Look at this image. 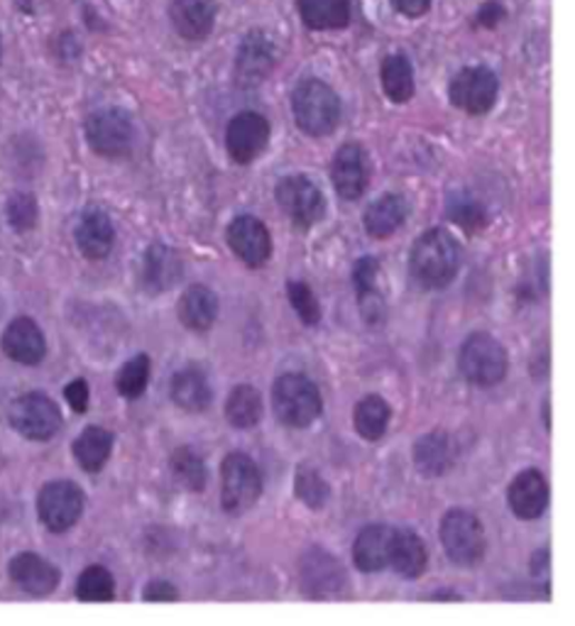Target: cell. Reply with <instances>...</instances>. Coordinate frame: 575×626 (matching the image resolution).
Instances as JSON below:
<instances>
[{"label": "cell", "instance_id": "13", "mask_svg": "<svg viewBox=\"0 0 575 626\" xmlns=\"http://www.w3.org/2000/svg\"><path fill=\"white\" fill-rule=\"evenodd\" d=\"M184 274V262L177 250L167 245H149L137 265V280L147 294H165L177 286Z\"/></svg>", "mask_w": 575, "mask_h": 626}, {"label": "cell", "instance_id": "25", "mask_svg": "<svg viewBox=\"0 0 575 626\" xmlns=\"http://www.w3.org/2000/svg\"><path fill=\"white\" fill-rule=\"evenodd\" d=\"M456 462V446L451 436L444 431H431L415 443V466L423 478H441Z\"/></svg>", "mask_w": 575, "mask_h": 626}, {"label": "cell", "instance_id": "21", "mask_svg": "<svg viewBox=\"0 0 575 626\" xmlns=\"http://www.w3.org/2000/svg\"><path fill=\"white\" fill-rule=\"evenodd\" d=\"M216 0H172L169 18L184 40H206L216 22Z\"/></svg>", "mask_w": 575, "mask_h": 626}, {"label": "cell", "instance_id": "20", "mask_svg": "<svg viewBox=\"0 0 575 626\" xmlns=\"http://www.w3.org/2000/svg\"><path fill=\"white\" fill-rule=\"evenodd\" d=\"M394 531L387 524L366 526L353 544V560L362 573H380L390 566V554L394 544Z\"/></svg>", "mask_w": 575, "mask_h": 626}, {"label": "cell", "instance_id": "33", "mask_svg": "<svg viewBox=\"0 0 575 626\" xmlns=\"http://www.w3.org/2000/svg\"><path fill=\"white\" fill-rule=\"evenodd\" d=\"M382 89L394 104H407L415 96V71L407 57L392 55L382 61Z\"/></svg>", "mask_w": 575, "mask_h": 626}, {"label": "cell", "instance_id": "15", "mask_svg": "<svg viewBox=\"0 0 575 626\" xmlns=\"http://www.w3.org/2000/svg\"><path fill=\"white\" fill-rule=\"evenodd\" d=\"M274 45L270 42V37L265 32H250L241 49H237L235 57V79L245 89H253V86L262 84L270 71L274 69Z\"/></svg>", "mask_w": 575, "mask_h": 626}, {"label": "cell", "instance_id": "17", "mask_svg": "<svg viewBox=\"0 0 575 626\" xmlns=\"http://www.w3.org/2000/svg\"><path fill=\"white\" fill-rule=\"evenodd\" d=\"M228 243L233 253L247 267H262L272 255V237L267 225L255 216H237L228 228Z\"/></svg>", "mask_w": 575, "mask_h": 626}, {"label": "cell", "instance_id": "28", "mask_svg": "<svg viewBox=\"0 0 575 626\" xmlns=\"http://www.w3.org/2000/svg\"><path fill=\"white\" fill-rule=\"evenodd\" d=\"M427 544L421 541V536L409 529H397L394 531V544L390 554V566L394 573L402 575L407 580H415L427 568Z\"/></svg>", "mask_w": 575, "mask_h": 626}, {"label": "cell", "instance_id": "19", "mask_svg": "<svg viewBox=\"0 0 575 626\" xmlns=\"http://www.w3.org/2000/svg\"><path fill=\"white\" fill-rule=\"evenodd\" d=\"M353 286L358 294V306L362 319L370 325H380L384 321V294H382V267L378 260L362 257L353 267Z\"/></svg>", "mask_w": 575, "mask_h": 626}, {"label": "cell", "instance_id": "39", "mask_svg": "<svg viewBox=\"0 0 575 626\" xmlns=\"http://www.w3.org/2000/svg\"><path fill=\"white\" fill-rule=\"evenodd\" d=\"M149 380V358L147 355H135L133 360L125 362V365L116 374V387L118 394L125 399H137L143 397L147 390Z\"/></svg>", "mask_w": 575, "mask_h": 626}, {"label": "cell", "instance_id": "8", "mask_svg": "<svg viewBox=\"0 0 575 626\" xmlns=\"http://www.w3.org/2000/svg\"><path fill=\"white\" fill-rule=\"evenodd\" d=\"M274 198H277L284 216L299 228H311V225L327 216V198H323L319 186L302 177V174L284 177L274 186Z\"/></svg>", "mask_w": 575, "mask_h": 626}, {"label": "cell", "instance_id": "36", "mask_svg": "<svg viewBox=\"0 0 575 626\" xmlns=\"http://www.w3.org/2000/svg\"><path fill=\"white\" fill-rule=\"evenodd\" d=\"M172 475L184 490L189 492H204L206 487V462L196 453L194 448L184 446L177 448L172 456Z\"/></svg>", "mask_w": 575, "mask_h": 626}, {"label": "cell", "instance_id": "40", "mask_svg": "<svg viewBox=\"0 0 575 626\" xmlns=\"http://www.w3.org/2000/svg\"><path fill=\"white\" fill-rule=\"evenodd\" d=\"M286 294H290V304L296 311V316L306 325H316L321 321V304L309 284L290 282L286 284Z\"/></svg>", "mask_w": 575, "mask_h": 626}, {"label": "cell", "instance_id": "27", "mask_svg": "<svg viewBox=\"0 0 575 626\" xmlns=\"http://www.w3.org/2000/svg\"><path fill=\"white\" fill-rule=\"evenodd\" d=\"M179 321L194 333H206L218 316V299L208 286L194 284L186 290L177 304Z\"/></svg>", "mask_w": 575, "mask_h": 626}, {"label": "cell", "instance_id": "12", "mask_svg": "<svg viewBox=\"0 0 575 626\" xmlns=\"http://www.w3.org/2000/svg\"><path fill=\"white\" fill-rule=\"evenodd\" d=\"M270 143V123L260 116V113L245 110L228 123L226 130V145L228 155L237 165H250L255 162Z\"/></svg>", "mask_w": 575, "mask_h": 626}, {"label": "cell", "instance_id": "34", "mask_svg": "<svg viewBox=\"0 0 575 626\" xmlns=\"http://www.w3.org/2000/svg\"><path fill=\"white\" fill-rule=\"evenodd\" d=\"M226 417L235 429H253L262 419V399L255 387L241 384L231 392L226 402Z\"/></svg>", "mask_w": 575, "mask_h": 626}, {"label": "cell", "instance_id": "32", "mask_svg": "<svg viewBox=\"0 0 575 626\" xmlns=\"http://www.w3.org/2000/svg\"><path fill=\"white\" fill-rule=\"evenodd\" d=\"M392 409L384 402L382 397L370 394L366 399H360L353 414V423L358 436L366 438V441H380L387 431V423H390Z\"/></svg>", "mask_w": 575, "mask_h": 626}, {"label": "cell", "instance_id": "46", "mask_svg": "<svg viewBox=\"0 0 575 626\" xmlns=\"http://www.w3.org/2000/svg\"><path fill=\"white\" fill-rule=\"evenodd\" d=\"M532 575L536 580H542L544 585H548V578H552V566H548V548H542L539 554L532 556Z\"/></svg>", "mask_w": 575, "mask_h": 626}, {"label": "cell", "instance_id": "37", "mask_svg": "<svg viewBox=\"0 0 575 626\" xmlns=\"http://www.w3.org/2000/svg\"><path fill=\"white\" fill-rule=\"evenodd\" d=\"M77 597L81 603H110L116 597V583L104 566H91L79 575Z\"/></svg>", "mask_w": 575, "mask_h": 626}, {"label": "cell", "instance_id": "2", "mask_svg": "<svg viewBox=\"0 0 575 626\" xmlns=\"http://www.w3.org/2000/svg\"><path fill=\"white\" fill-rule=\"evenodd\" d=\"M294 120L311 137H323L339 128L341 101L329 84L306 79L296 86L292 96Z\"/></svg>", "mask_w": 575, "mask_h": 626}, {"label": "cell", "instance_id": "38", "mask_svg": "<svg viewBox=\"0 0 575 626\" xmlns=\"http://www.w3.org/2000/svg\"><path fill=\"white\" fill-rule=\"evenodd\" d=\"M446 213H448V218L458 223L460 228H466V231H480L487 223V211L472 194H462V192L454 194L451 198H448Z\"/></svg>", "mask_w": 575, "mask_h": 626}, {"label": "cell", "instance_id": "10", "mask_svg": "<svg viewBox=\"0 0 575 626\" xmlns=\"http://www.w3.org/2000/svg\"><path fill=\"white\" fill-rule=\"evenodd\" d=\"M37 511H40V521L49 531L65 534L81 517L84 492L69 480L49 482L37 497Z\"/></svg>", "mask_w": 575, "mask_h": 626}, {"label": "cell", "instance_id": "48", "mask_svg": "<svg viewBox=\"0 0 575 626\" xmlns=\"http://www.w3.org/2000/svg\"><path fill=\"white\" fill-rule=\"evenodd\" d=\"M0 59H3V42H0Z\"/></svg>", "mask_w": 575, "mask_h": 626}, {"label": "cell", "instance_id": "3", "mask_svg": "<svg viewBox=\"0 0 575 626\" xmlns=\"http://www.w3.org/2000/svg\"><path fill=\"white\" fill-rule=\"evenodd\" d=\"M272 407L277 419L292 429H306L321 417V392L304 374H282L272 387Z\"/></svg>", "mask_w": 575, "mask_h": 626}, {"label": "cell", "instance_id": "42", "mask_svg": "<svg viewBox=\"0 0 575 626\" xmlns=\"http://www.w3.org/2000/svg\"><path fill=\"white\" fill-rule=\"evenodd\" d=\"M143 599H145V603H177L179 593H177V587H174L172 583L155 580V583H149L145 587Z\"/></svg>", "mask_w": 575, "mask_h": 626}, {"label": "cell", "instance_id": "9", "mask_svg": "<svg viewBox=\"0 0 575 626\" xmlns=\"http://www.w3.org/2000/svg\"><path fill=\"white\" fill-rule=\"evenodd\" d=\"M10 423L30 441H49L61 429V411L45 394H25L10 404Z\"/></svg>", "mask_w": 575, "mask_h": 626}, {"label": "cell", "instance_id": "35", "mask_svg": "<svg viewBox=\"0 0 575 626\" xmlns=\"http://www.w3.org/2000/svg\"><path fill=\"white\" fill-rule=\"evenodd\" d=\"M294 492L309 509L319 511L327 507L329 497H331V487L316 466H311V462H302L294 475Z\"/></svg>", "mask_w": 575, "mask_h": 626}, {"label": "cell", "instance_id": "24", "mask_svg": "<svg viewBox=\"0 0 575 626\" xmlns=\"http://www.w3.org/2000/svg\"><path fill=\"white\" fill-rule=\"evenodd\" d=\"M10 578L16 580L25 593L45 597L55 593V587L59 585V570L42 556L20 554L10 560Z\"/></svg>", "mask_w": 575, "mask_h": 626}, {"label": "cell", "instance_id": "31", "mask_svg": "<svg viewBox=\"0 0 575 626\" xmlns=\"http://www.w3.org/2000/svg\"><path fill=\"white\" fill-rule=\"evenodd\" d=\"M299 16L311 30H341L350 20V0H299Z\"/></svg>", "mask_w": 575, "mask_h": 626}, {"label": "cell", "instance_id": "22", "mask_svg": "<svg viewBox=\"0 0 575 626\" xmlns=\"http://www.w3.org/2000/svg\"><path fill=\"white\" fill-rule=\"evenodd\" d=\"M3 353L20 365H37L45 360V335L32 319H16L3 333Z\"/></svg>", "mask_w": 575, "mask_h": 626}, {"label": "cell", "instance_id": "11", "mask_svg": "<svg viewBox=\"0 0 575 626\" xmlns=\"http://www.w3.org/2000/svg\"><path fill=\"white\" fill-rule=\"evenodd\" d=\"M499 94V81L495 71L487 67H466L460 69L451 86H448V96L451 104L460 110H466L468 116H483L490 110L497 101Z\"/></svg>", "mask_w": 575, "mask_h": 626}, {"label": "cell", "instance_id": "1", "mask_svg": "<svg viewBox=\"0 0 575 626\" xmlns=\"http://www.w3.org/2000/svg\"><path fill=\"white\" fill-rule=\"evenodd\" d=\"M460 267V245L451 233L433 228L423 233L419 241L411 245L409 272L415 282L427 290H441L451 284Z\"/></svg>", "mask_w": 575, "mask_h": 626}, {"label": "cell", "instance_id": "16", "mask_svg": "<svg viewBox=\"0 0 575 626\" xmlns=\"http://www.w3.org/2000/svg\"><path fill=\"white\" fill-rule=\"evenodd\" d=\"M331 179H333V189L339 192V196L345 198V202H355V198L366 194L370 179L366 149L353 143L343 145L333 157Z\"/></svg>", "mask_w": 575, "mask_h": 626}, {"label": "cell", "instance_id": "7", "mask_svg": "<svg viewBox=\"0 0 575 626\" xmlns=\"http://www.w3.org/2000/svg\"><path fill=\"white\" fill-rule=\"evenodd\" d=\"M86 137H89V145L94 147L96 155L120 159L130 155L135 143V128L125 110L104 108L96 110L94 116L86 120Z\"/></svg>", "mask_w": 575, "mask_h": 626}, {"label": "cell", "instance_id": "6", "mask_svg": "<svg viewBox=\"0 0 575 626\" xmlns=\"http://www.w3.org/2000/svg\"><path fill=\"white\" fill-rule=\"evenodd\" d=\"M441 544L446 556L456 566H475L487 548V538L480 519L466 509H451L441 521Z\"/></svg>", "mask_w": 575, "mask_h": 626}, {"label": "cell", "instance_id": "14", "mask_svg": "<svg viewBox=\"0 0 575 626\" xmlns=\"http://www.w3.org/2000/svg\"><path fill=\"white\" fill-rule=\"evenodd\" d=\"M299 575H302L304 590L311 597H333L343 590L345 573L343 566L327 550L311 548L299 563Z\"/></svg>", "mask_w": 575, "mask_h": 626}, {"label": "cell", "instance_id": "41", "mask_svg": "<svg viewBox=\"0 0 575 626\" xmlns=\"http://www.w3.org/2000/svg\"><path fill=\"white\" fill-rule=\"evenodd\" d=\"M8 221L16 231L25 233L37 225V202L32 194H12L8 202Z\"/></svg>", "mask_w": 575, "mask_h": 626}, {"label": "cell", "instance_id": "5", "mask_svg": "<svg viewBox=\"0 0 575 626\" xmlns=\"http://www.w3.org/2000/svg\"><path fill=\"white\" fill-rule=\"evenodd\" d=\"M458 365L470 384L493 387L507 374V350L490 333H472L460 348Z\"/></svg>", "mask_w": 575, "mask_h": 626}, {"label": "cell", "instance_id": "30", "mask_svg": "<svg viewBox=\"0 0 575 626\" xmlns=\"http://www.w3.org/2000/svg\"><path fill=\"white\" fill-rule=\"evenodd\" d=\"M110 450H114V436H110V431L101 429V426H89V429L74 441V458H77V462L86 472L101 470L110 458Z\"/></svg>", "mask_w": 575, "mask_h": 626}, {"label": "cell", "instance_id": "43", "mask_svg": "<svg viewBox=\"0 0 575 626\" xmlns=\"http://www.w3.org/2000/svg\"><path fill=\"white\" fill-rule=\"evenodd\" d=\"M65 397H67L69 407L77 411V414H84V411L89 409V384H86L84 380L69 382L67 390H65Z\"/></svg>", "mask_w": 575, "mask_h": 626}, {"label": "cell", "instance_id": "47", "mask_svg": "<svg viewBox=\"0 0 575 626\" xmlns=\"http://www.w3.org/2000/svg\"><path fill=\"white\" fill-rule=\"evenodd\" d=\"M431 599H451V603H460V595H433Z\"/></svg>", "mask_w": 575, "mask_h": 626}, {"label": "cell", "instance_id": "44", "mask_svg": "<svg viewBox=\"0 0 575 626\" xmlns=\"http://www.w3.org/2000/svg\"><path fill=\"white\" fill-rule=\"evenodd\" d=\"M505 18V6L503 3H485L483 8H480V12H478V25H483V28H487V30H493V28H497L499 25V20Z\"/></svg>", "mask_w": 575, "mask_h": 626}, {"label": "cell", "instance_id": "26", "mask_svg": "<svg viewBox=\"0 0 575 626\" xmlns=\"http://www.w3.org/2000/svg\"><path fill=\"white\" fill-rule=\"evenodd\" d=\"M172 399L179 409L192 411V414L206 411L211 407V399H214L206 372L196 365L182 368L172 380Z\"/></svg>", "mask_w": 575, "mask_h": 626}, {"label": "cell", "instance_id": "18", "mask_svg": "<svg viewBox=\"0 0 575 626\" xmlns=\"http://www.w3.org/2000/svg\"><path fill=\"white\" fill-rule=\"evenodd\" d=\"M507 502L515 517L524 521L539 519L548 507V482L544 475L539 470L519 472L509 485Z\"/></svg>", "mask_w": 575, "mask_h": 626}, {"label": "cell", "instance_id": "4", "mask_svg": "<svg viewBox=\"0 0 575 626\" xmlns=\"http://www.w3.org/2000/svg\"><path fill=\"white\" fill-rule=\"evenodd\" d=\"M262 495V475L255 460L245 453L226 456L221 466V507L237 517L253 507Z\"/></svg>", "mask_w": 575, "mask_h": 626}, {"label": "cell", "instance_id": "23", "mask_svg": "<svg viewBox=\"0 0 575 626\" xmlns=\"http://www.w3.org/2000/svg\"><path fill=\"white\" fill-rule=\"evenodd\" d=\"M116 243L114 223L101 208H86L77 223V247L84 257L104 260Z\"/></svg>", "mask_w": 575, "mask_h": 626}, {"label": "cell", "instance_id": "45", "mask_svg": "<svg viewBox=\"0 0 575 626\" xmlns=\"http://www.w3.org/2000/svg\"><path fill=\"white\" fill-rule=\"evenodd\" d=\"M392 6L407 18H421L431 8V0H392Z\"/></svg>", "mask_w": 575, "mask_h": 626}, {"label": "cell", "instance_id": "29", "mask_svg": "<svg viewBox=\"0 0 575 626\" xmlns=\"http://www.w3.org/2000/svg\"><path fill=\"white\" fill-rule=\"evenodd\" d=\"M409 206L405 196L384 194L366 211V228L372 237H390L407 221Z\"/></svg>", "mask_w": 575, "mask_h": 626}]
</instances>
